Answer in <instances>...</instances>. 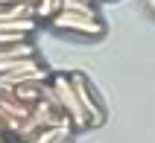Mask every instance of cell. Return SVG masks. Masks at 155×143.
<instances>
[{
	"label": "cell",
	"instance_id": "6da1fadb",
	"mask_svg": "<svg viewBox=\"0 0 155 143\" xmlns=\"http://www.w3.org/2000/svg\"><path fill=\"white\" fill-rule=\"evenodd\" d=\"M50 85H53V91H56V96H59L61 108L68 111L70 123H73V126H91V123H88V114L82 111V105H79V96H76V91H73L70 76L59 73V76H53V79H50Z\"/></svg>",
	"mask_w": 155,
	"mask_h": 143
},
{
	"label": "cell",
	"instance_id": "7a4b0ae2",
	"mask_svg": "<svg viewBox=\"0 0 155 143\" xmlns=\"http://www.w3.org/2000/svg\"><path fill=\"white\" fill-rule=\"evenodd\" d=\"M53 26L64 29V32H76V35H91V38H100L103 29H105L100 18H85V15H73V12L53 15Z\"/></svg>",
	"mask_w": 155,
	"mask_h": 143
},
{
	"label": "cell",
	"instance_id": "3957f363",
	"mask_svg": "<svg viewBox=\"0 0 155 143\" xmlns=\"http://www.w3.org/2000/svg\"><path fill=\"white\" fill-rule=\"evenodd\" d=\"M70 82H73V91H76V96H79V105H82V111L88 114V123H91V126H100V123H105V111H103V105L97 102L94 91L88 88L85 76H82V73H73V76H70Z\"/></svg>",
	"mask_w": 155,
	"mask_h": 143
},
{
	"label": "cell",
	"instance_id": "277c9868",
	"mask_svg": "<svg viewBox=\"0 0 155 143\" xmlns=\"http://www.w3.org/2000/svg\"><path fill=\"white\" fill-rule=\"evenodd\" d=\"M35 18L32 3H0V21H29Z\"/></svg>",
	"mask_w": 155,
	"mask_h": 143
},
{
	"label": "cell",
	"instance_id": "5b68a950",
	"mask_svg": "<svg viewBox=\"0 0 155 143\" xmlns=\"http://www.w3.org/2000/svg\"><path fill=\"white\" fill-rule=\"evenodd\" d=\"M35 56V47L29 41H21V44H0V61H12V59H32Z\"/></svg>",
	"mask_w": 155,
	"mask_h": 143
},
{
	"label": "cell",
	"instance_id": "8992f818",
	"mask_svg": "<svg viewBox=\"0 0 155 143\" xmlns=\"http://www.w3.org/2000/svg\"><path fill=\"white\" fill-rule=\"evenodd\" d=\"M73 135V126H53V128H41L29 143H64Z\"/></svg>",
	"mask_w": 155,
	"mask_h": 143
},
{
	"label": "cell",
	"instance_id": "52a82bcc",
	"mask_svg": "<svg viewBox=\"0 0 155 143\" xmlns=\"http://www.w3.org/2000/svg\"><path fill=\"white\" fill-rule=\"evenodd\" d=\"M41 70V61L35 59H12V61H0V76L3 73H35Z\"/></svg>",
	"mask_w": 155,
	"mask_h": 143
},
{
	"label": "cell",
	"instance_id": "ba28073f",
	"mask_svg": "<svg viewBox=\"0 0 155 143\" xmlns=\"http://www.w3.org/2000/svg\"><path fill=\"white\" fill-rule=\"evenodd\" d=\"M35 29V18L29 21H0V32H21V35H29Z\"/></svg>",
	"mask_w": 155,
	"mask_h": 143
},
{
	"label": "cell",
	"instance_id": "9c48e42d",
	"mask_svg": "<svg viewBox=\"0 0 155 143\" xmlns=\"http://www.w3.org/2000/svg\"><path fill=\"white\" fill-rule=\"evenodd\" d=\"M61 12V0H38V6H35V18H50L53 21V15H59Z\"/></svg>",
	"mask_w": 155,
	"mask_h": 143
},
{
	"label": "cell",
	"instance_id": "30bf717a",
	"mask_svg": "<svg viewBox=\"0 0 155 143\" xmlns=\"http://www.w3.org/2000/svg\"><path fill=\"white\" fill-rule=\"evenodd\" d=\"M21 41H29V35H21V32H0V44H21Z\"/></svg>",
	"mask_w": 155,
	"mask_h": 143
},
{
	"label": "cell",
	"instance_id": "8fae6325",
	"mask_svg": "<svg viewBox=\"0 0 155 143\" xmlns=\"http://www.w3.org/2000/svg\"><path fill=\"white\" fill-rule=\"evenodd\" d=\"M0 143H12V140H6V137H0Z\"/></svg>",
	"mask_w": 155,
	"mask_h": 143
},
{
	"label": "cell",
	"instance_id": "7c38bea8",
	"mask_svg": "<svg viewBox=\"0 0 155 143\" xmlns=\"http://www.w3.org/2000/svg\"><path fill=\"white\" fill-rule=\"evenodd\" d=\"M85 3H91V0H85Z\"/></svg>",
	"mask_w": 155,
	"mask_h": 143
}]
</instances>
